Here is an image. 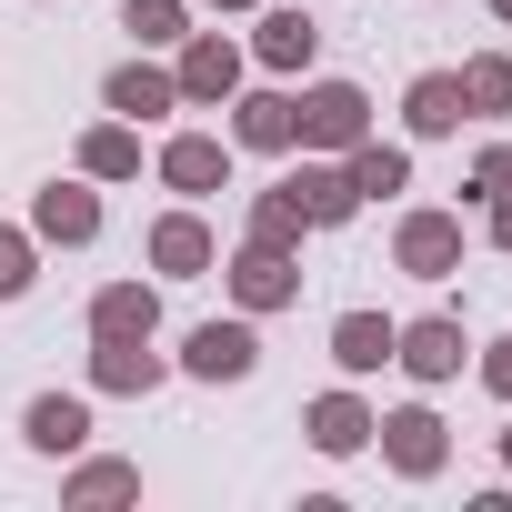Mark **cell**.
<instances>
[{"label": "cell", "mask_w": 512, "mask_h": 512, "mask_svg": "<svg viewBox=\"0 0 512 512\" xmlns=\"http://www.w3.org/2000/svg\"><path fill=\"white\" fill-rule=\"evenodd\" d=\"M462 101H472V121H502L512 111V51H472L462 61Z\"/></svg>", "instance_id": "25"}, {"label": "cell", "mask_w": 512, "mask_h": 512, "mask_svg": "<svg viewBox=\"0 0 512 512\" xmlns=\"http://www.w3.org/2000/svg\"><path fill=\"white\" fill-rule=\"evenodd\" d=\"M21 442H31L41 462H71V452L91 442V392H41V402L21 412Z\"/></svg>", "instance_id": "18"}, {"label": "cell", "mask_w": 512, "mask_h": 512, "mask_svg": "<svg viewBox=\"0 0 512 512\" xmlns=\"http://www.w3.org/2000/svg\"><path fill=\"white\" fill-rule=\"evenodd\" d=\"M322 61V21L292 11V0H262V31H251V71H272V81H302Z\"/></svg>", "instance_id": "12"}, {"label": "cell", "mask_w": 512, "mask_h": 512, "mask_svg": "<svg viewBox=\"0 0 512 512\" xmlns=\"http://www.w3.org/2000/svg\"><path fill=\"white\" fill-rule=\"evenodd\" d=\"M101 111H121V121H171V111H181V81H171V61H151V51L111 61V81H101Z\"/></svg>", "instance_id": "14"}, {"label": "cell", "mask_w": 512, "mask_h": 512, "mask_svg": "<svg viewBox=\"0 0 512 512\" xmlns=\"http://www.w3.org/2000/svg\"><path fill=\"white\" fill-rule=\"evenodd\" d=\"M221 111H231V151H302V111H292L282 81H262V91L241 81Z\"/></svg>", "instance_id": "13"}, {"label": "cell", "mask_w": 512, "mask_h": 512, "mask_svg": "<svg viewBox=\"0 0 512 512\" xmlns=\"http://www.w3.org/2000/svg\"><path fill=\"white\" fill-rule=\"evenodd\" d=\"M372 422H382V412H372L352 382H332V392H312V402H302V442H312L322 462H352V452H372Z\"/></svg>", "instance_id": "11"}, {"label": "cell", "mask_w": 512, "mask_h": 512, "mask_svg": "<svg viewBox=\"0 0 512 512\" xmlns=\"http://www.w3.org/2000/svg\"><path fill=\"white\" fill-rule=\"evenodd\" d=\"M492 191H512V141H482V151H472V171H462V201H472V211H482Z\"/></svg>", "instance_id": "28"}, {"label": "cell", "mask_w": 512, "mask_h": 512, "mask_svg": "<svg viewBox=\"0 0 512 512\" xmlns=\"http://www.w3.org/2000/svg\"><path fill=\"white\" fill-rule=\"evenodd\" d=\"M131 332L161 342V282H101L91 292V342H131Z\"/></svg>", "instance_id": "19"}, {"label": "cell", "mask_w": 512, "mask_h": 512, "mask_svg": "<svg viewBox=\"0 0 512 512\" xmlns=\"http://www.w3.org/2000/svg\"><path fill=\"white\" fill-rule=\"evenodd\" d=\"M482 11H492V21H512V0H482Z\"/></svg>", "instance_id": "32"}, {"label": "cell", "mask_w": 512, "mask_h": 512, "mask_svg": "<svg viewBox=\"0 0 512 512\" xmlns=\"http://www.w3.org/2000/svg\"><path fill=\"white\" fill-rule=\"evenodd\" d=\"M372 442H382V462H392L402 482H442V472H452V422H442L432 402H392V412L372 422Z\"/></svg>", "instance_id": "3"}, {"label": "cell", "mask_w": 512, "mask_h": 512, "mask_svg": "<svg viewBox=\"0 0 512 512\" xmlns=\"http://www.w3.org/2000/svg\"><path fill=\"white\" fill-rule=\"evenodd\" d=\"M282 191L302 201V221H312V231H342V221L362 211V191H352V171H342L332 151H302V171H292Z\"/></svg>", "instance_id": "16"}, {"label": "cell", "mask_w": 512, "mask_h": 512, "mask_svg": "<svg viewBox=\"0 0 512 512\" xmlns=\"http://www.w3.org/2000/svg\"><path fill=\"white\" fill-rule=\"evenodd\" d=\"M241 241H262V251H302V241H312V221H302V201L272 181V191H251V211H241Z\"/></svg>", "instance_id": "24"}, {"label": "cell", "mask_w": 512, "mask_h": 512, "mask_svg": "<svg viewBox=\"0 0 512 512\" xmlns=\"http://www.w3.org/2000/svg\"><path fill=\"white\" fill-rule=\"evenodd\" d=\"M502 472H512V422H502Z\"/></svg>", "instance_id": "33"}, {"label": "cell", "mask_w": 512, "mask_h": 512, "mask_svg": "<svg viewBox=\"0 0 512 512\" xmlns=\"http://www.w3.org/2000/svg\"><path fill=\"white\" fill-rule=\"evenodd\" d=\"M161 382H171V352H151V332H131V342H91V392L141 402V392H161Z\"/></svg>", "instance_id": "15"}, {"label": "cell", "mask_w": 512, "mask_h": 512, "mask_svg": "<svg viewBox=\"0 0 512 512\" xmlns=\"http://www.w3.org/2000/svg\"><path fill=\"white\" fill-rule=\"evenodd\" d=\"M292 111H302V151H352V141H372V91L362 81H312V91H292Z\"/></svg>", "instance_id": "5"}, {"label": "cell", "mask_w": 512, "mask_h": 512, "mask_svg": "<svg viewBox=\"0 0 512 512\" xmlns=\"http://www.w3.org/2000/svg\"><path fill=\"white\" fill-rule=\"evenodd\" d=\"M462 312H412V322H392V362L422 382V392H442V382H462Z\"/></svg>", "instance_id": "8"}, {"label": "cell", "mask_w": 512, "mask_h": 512, "mask_svg": "<svg viewBox=\"0 0 512 512\" xmlns=\"http://www.w3.org/2000/svg\"><path fill=\"white\" fill-rule=\"evenodd\" d=\"M462 121H472L462 71H412V91H402V131H412V141H452Z\"/></svg>", "instance_id": "17"}, {"label": "cell", "mask_w": 512, "mask_h": 512, "mask_svg": "<svg viewBox=\"0 0 512 512\" xmlns=\"http://www.w3.org/2000/svg\"><path fill=\"white\" fill-rule=\"evenodd\" d=\"M342 171H352V191H362V201L412 191V151H402V141H382V131H372V141H352V151H342Z\"/></svg>", "instance_id": "23"}, {"label": "cell", "mask_w": 512, "mask_h": 512, "mask_svg": "<svg viewBox=\"0 0 512 512\" xmlns=\"http://www.w3.org/2000/svg\"><path fill=\"white\" fill-rule=\"evenodd\" d=\"M61 502H141V462H121V452H71V472H61Z\"/></svg>", "instance_id": "20"}, {"label": "cell", "mask_w": 512, "mask_h": 512, "mask_svg": "<svg viewBox=\"0 0 512 512\" xmlns=\"http://www.w3.org/2000/svg\"><path fill=\"white\" fill-rule=\"evenodd\" d=\"M81 181H141V121H91L81 131Z\"/></svg>", "instance_id": "21"}, {"label": "cell", "mask_w": 512, "mask_h": 512, "mask_svg": "<svg viewBox=\"0 0 512 512\" xmlns=\"http://www.w3.org/2000/svg\"><path fill=\"white\" fill-rule=\"evenodd\" d=\"M31 241L41 251H81V241H101V181H41L31 191Z\"/></svg>", "instance_id": "9"}, {"label": "cell", "mask_w": 512, "mask_h": 512, "mask_svg": "<svg viewBox=\"0 0 512 512\" xmlns=\"http://www.w3.org/2000/svg\"><path fill=\"white\" fill-rule=\"evenodd\" d=\"M151 171H161V191L211 201V191L231 181V131H171V141L151 151Z\"/></svg>", "instance_id": "10"}, {"label": "cell", "mask_w": 512, "mask_h": 512, "mask_svg": "<svg viewBox=\"0 0 512 512\" xmlns=\"http://www.w3.org/2000/svg\"><path fill=\"white\" fill-rule=\"evenodd\" d=\"M41 282V241H31V221H0V302H21Z\"/></svg>", "instance_id": "27"}, {"label": "cell", "mask_w": 512, "mask_h": 512, "mask_svg": "<svg viewBox=\"0 0 512 512\" xmlns=\"http://www.w3.org/2000/svg\"><path fill=\"white\" fill-rule=\"evenodd\" d=\"M472 372H482V392H492V402H512V332H502V342H482V362H472Z\"/></svg>", "instance_id": "29"}, {"label": "cell", "mask_w": 512, "mask_h": 512, "mask_svg": "<svg viewBox=\"0 0 512 512\" xmlns=\"http://www.w3.org/2000/svg\"><path fill=\"white\" fill-rule=\"evenodd\" d=\"M121 31H131L141 51H171V41L191 31V0H121Z\"/></svg>", "instance_id": "26"}, {"label": "cell", "mask_w": 512, "mask_h": 512, "mask_svg": "<svg viewBox=\"0 0 512 512\" xmlns=\"http://www.w3.org/2000/svg\"><path fill=\"white\" fill-rule=\"evenodd\" d=\"M191 11H262V0H191Z\"/></svg>", "instance_id": "31"}, {"label": "cell", "mask_w": 512, "mask_h": 512, "mask_svg": "<svg viewBox=\"0 0 512 512\" xmlns=\"http://www.w3.org/2000/svg\"><path fill=\"white\" fill-rule=\"evenodd\" d=\"M171 372H191V382H251L262 372V332H251V312H221V322H191L181 332V352H171Z\"/></svg>", "instance_id": "2"}, {"label": "cell", "mask_w": 512, "mask_h": 512, "mask_svg": "<svg viewBox=\"0 0 512 512\" xmlns=\"http://www.w3.org/2000/svg\"><path fill=\"white\" fill-rule=\"evenodd\" d=\"M221 292H231V312H292L302 302V251H262V241H241L231 262H221Z\"/></svg>", "instance_id": "4"}, {"label": "cell", "mask_w": 512, "mask_h": 512, "mask_svg": "<svg viewBox=\"0 0 512 512\" xmlns=\"http://www.w3.org/2000/svg\"><path fill=\"white\" fill-rule=\"evenodd\" d=\"M392 272H412V282H452V272H462V211L412 201V211L392 221Z\"/></svg>", "instance_id": "7"}, {"label": "cell", "mask_w": 512, "mask_h": 512, "mask_svg": "<svg viewBox=\"0 0 512 512\" xmlns=\"http://www.w3.org/2000/svg\"><path fill=\"white\" fill-rule=\"evenodd\" d=\"M141 262H151L161 282H201V272H221V241H211L201 201H171V211L141 231Z\"/></svg>", "instance_id": "6"}, {"label": "cell", "mask_w": 512, "mask_h": 512, "mask_svg": "<svg viewBox=\"0 0 512 512\" xmlns=\"http://www.w3.org/2000/svg\"><path fill=\"white\" fill-rule=\"evenodd\" d=\"M332 362H342V382H372L392 362V322L382 312H332Z\"/></svg>", "instance_id": "22"}, {"label": "cell", "mask_w": 512, "mask_h": 512, "mask_svg": "<svg viewBox=\"0 0 512 512\" xmlns=\"http://www.w3.org/2000/svg\"><path fill=\"white\" fill-rule=\"evenodd\" d=\"M171 81H181V111H221L241 81H251V51L231 31H181L171 41Z\"/></svg>", "instance_id": "1"}, {"label": "cell", "mask_w": 512, "mask_h": 512, "mask_svg": "<svg viewBox=\"0 0 512 512\" xmlns=\"http://www.w3.org/2000/svg\"><path fill=\"white\" fill-rule=\"evenodd\" d=\"M482 241H492V251H512V191H492V201H482Z\"/></svg>", "instance_id": "30"}]
</instances>
